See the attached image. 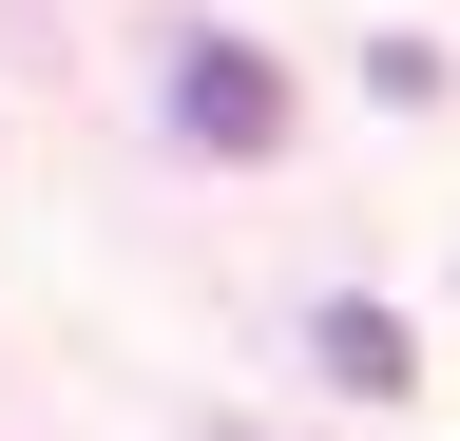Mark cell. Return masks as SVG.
Instances as JSON below:
<instances>
[{
  "instance_id": "7a4b0ae2",
  "label": "cell",
  "mask_w": 460,
  "mask_h": 441,
  "mask_svg": "<svg viewBox=\"0 0 460 441\" xmlns=\"http://www.w3.org/2000/svg\"><path fill=\"white\" fill-rule=\"evenodd\" d=\"M307 346H326V384H345V403H402V365H422V346H402V307H326Z\"/></svg>"
},
{
  "instance_id": "6da1fadb",
  "label": "cell",
  "mask_w": 460,
  "mask_h": 441,
  "mask_svg": "<svg viewBox=\"0 0 460 441\" xmlns=\"http://www.w3.org/2000/svg\"><path fill=\"white\" fill-rule=\"evenodd\" d=\"M172 135H192L211 173H250V154L288 135V77H269V39H172Z\"/></svg>"
}]
</instances>
